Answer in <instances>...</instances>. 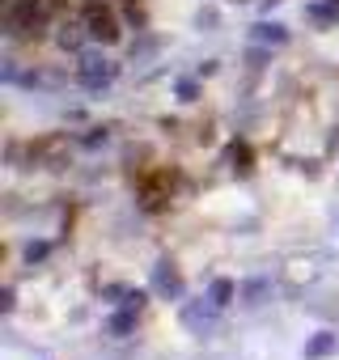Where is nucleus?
I'll return each mask as SVG.
<instances>
[{
    "label": "nucleus",
    "instance_id": "2",
    "mask_svg": "<svg viewBox=\"0 0 339 360\" xmlns=\"http://www.w3.org/2000/svg\"><path fill=\"white\" fill-rule=\"evenodd\" d=\"M81 18H85V30H89V39L94 43H119V34H123V26H119V13L106 5V0H89V5L81 9Z\"/></svg>",
    "mask_w": 339,
    "mask_h": 360
},
{
    "label": "nucleus",
    "instance_id": "1",
    "mask_svg": "<svg viewBox=\"0 0 339 360\" xmlns=\"http://www.w3.org/2000/svg\"><path fill=\"white\" fill-rule=\"evenodd\" d=\"M5 26H9L13 39L39 43V39H47L56 30V9H51V0H9Z\"/></svg>",
    "mask_w": 339,
    "mask_h": 360
}]
</instances>
